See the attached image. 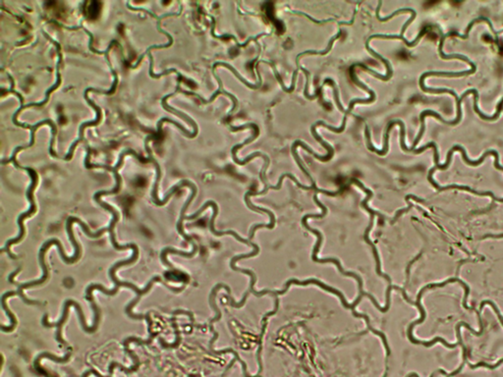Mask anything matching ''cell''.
Returning <instances> with one entry per match:
<instances>
[{"instance_id": "1", "label": "cell", "mask_w": 503, "mask_h": 377, "mask_svg": "<svg viewBox=\"0 0 503 377\" xmlns=\"http://www.w3.org/2000/svg\"><path fill=\"white\" fill-rule=\"evenodd\" d=\"M110 243L112 244L113 248L115 250H118V251H123V250H127V249H132L133 250V255L132 257L129 259V260H126V261H121L116 262L112 267H110L109 269V277L110 279L115 283V287L117 288H120V287H125V288H129L131 290L134 291L137 295H140V296H144L146 295L147 293H148L151 287L153 286L154 282H160L162 283L163 285H165L166 288H168L169 290L172 291V292H175V293H178V292H182L183 289L182 288H173V287H170L169 285H167L165 282H163L161 280V278L159 276H154L151 278V280L148 282V284L146 285V287L144 289H140L138 288L136 285H134L133 283H130V282H124V281H120L119 279L116 278V275H115V272L116 270L119 269L120 267L122 266H125V265H130L134 262H136V261L138 260L139 258V249L137 247L136 244L134 243H130V244H126V245H120L117 242H116V239H115V234L114 232L110 233Z\"/></svg>"}, {"instance_id": "2", "label": "cell", "mask_w": 503, "mask_h": 377, "mask_svg": "<svg viewBox=\"0 0 503 377\" xmlns=\"http://www.w3.org/2000/svg\"><path fill=\"white\" fill-rule=\"evenodd\" d=\"M13 163H14V166H15L16 168L23 169V170H26L27 172H29V175H30V178H31V183H30V187H29V189H28V191H27V199H28V201H29V203H30V208H29L26 212L22 213V214L18 217V225H19V228H20L19 235H18L16 238H14V239H11V240L7 241V242H6V244H5V247L1 249V253H7V254H8V256H9L12 260H18V257H17L16 255L12 254V252L10 251V247H11V246H13V245L19 244V243H20V242L24 239V237H25V235H26V230H25V226H24V220H25L26 218H29V217H30L31 215H33V214H34V212L36 211V204L34 203V200H33V195H32V194H33V191H34V189H35V187H36V185H37V180H38V179H37V174L35 173V171H34L33 169H31L30 167H24V166L19 165V164H18V162H17L16 160H14V161H13Z\"/></svg>"}, {"instance_id": "3", "label": "cell", "mask_w": 503, "mask_h": 377, "mask_svg": "<svg viewBox=\"0 0 503 377\" xmlns=\"http://www.w3.org/2000/svg\"><path fill=\"white\" fill-rule=\"evenodd\" d=\"M108 66L114 76V82H113V85H112V88L109 89V90H102V89H97V88H94V87H88L86 90H85V93H84V97L85 99L87 100V102L89 103V105L95 110L96 112V119L95 121H89V122H86V123H83L81 126H80V129H79V139L73 143V145H71L70 147V150L69 152L67 153V155L64 157L65 160H70L73 156V153H74V150H75V147L76 145H78L79 143H81L83 140H84V129L87 128V127H90V126H96L99 122H100V119H101V109L93 102L91 101L88 96V93L89 91H94V92H97V93H103V94H112L114 91H115V88L117 87V84H118V77H117V74L116 72L112 69L111 67V64L110 62H108Z\"/></svg>"}, {"instance_id": "4", "label": "cell", "mask_w": 503, "mask_h": 377, "mask_svg": "<svg viewBox=\"0 0 503 377\" xmlns=\"http://www.w3.org/2000/svg\"><path fill=\"white\" fill-rule=\"evenodd\" d=\"M454 151H460V152L462 153L463 160H464V161H465L468 165H470V166H474V167L481 165V164L485 161V159H486L488 156H490V155H494V156H495V167H496L497 169H499V170H502V171H503V166H502V165L500 164V155H499V152H498V151H496V150H494V149L487 150V151H486V152L482 155V157H481L480 159H477V160H474V161H472V160H470V159H469V157L467 156V152H466V149H465L464 147H462V146H460V145H453V146L450 148V150L448 151V153H447V157H446V160H445L444 164H443V165H440V164H439V165H435V167H433V168L429 171V175H428V180H429V182H431V181L433 180V175H434L436 170H438V169H440V170H445V169H447V168L449 167V165H450V163H451V159H452V155H453V152H454Z\"/></svg>"}, {"instance_id": "5", "label": "cell", "mask_w": 503, "mask_h": 377, "mask_svg": "<svg viewBox=\"0 0 503 377\" xmlns=\"http://www.w3.org/2000/svg\"><path fill=\"white\" fill-rule=\"evenodd\" d=\"M429 289H430V285H427V286H425L422 290L420 291V293L418 294V298H417L416 306H417V308L419 309V311H420V313H421V319L416 320V321H414V322H413V323L409 326V329H408V337H409V340H410L413 344H417V345H423V346H425V347H427V348H430V347L434 346V345H435V344H437L438 342H442L446 348H456V347L458 346V343H455V344H449V343H447V342L444 340V338H442V337H436V338H435L434 340H432V341L425 342V341L416 340L414 338V336H413V334H412V331H413V328H414L415 326H416V325H418V324H421L422 322H424V321H425V319H426V317H427V315H426V311L424 310V308L422 307V304H421V298H422L423 294H424L426 291L429 290Z\"/></svg>"}, {"instance_id": "6", "label": "cell", "mask_w": 503, "mask_h": 377, "mask_svg": "<svg viewBox=\"0 0 503 377\" xmlns=\"http://www.w3.org/2000/svg\"><path fill=\"white\" fill-rule=\"evenodd\" d=\"M229 128H230V130H231L232 132L241 131V130H244V129H247V128H252V129H254V133H253L252 137H250L249 139H247V140H246L245 142H243L242 144H238V145H234V146H233V148H232V150H231V153H232V157H233V160H234V162H235V163H237L238 165H245V164H247L248 162H250L252 159H254V158H256V157H260V156H261V157H263L265 160H266V158L267 159V155H265L264 153H262V152H260V151H257V152H254V153L250 154V155H249L248 157H246L244 160H240V159H238V158H237L236 152L238 150H239V149H241L243 146H245L246 145H249L251 142L255 141V140L259 137L260 130H259V127H258L256 124H254V123H250V124H246V125H242V126H238V127L230 126Z\"/></svg>"}, {"instance_id": "7", "label": "cell", "mask_w": 503, "mask_h": 377, "mask_svg": "<svg viewBox=\"0 0 503 377\" xmlns=\"http://www.w3.org/2000/svg\"><path fill=\"white\" fill-rule=\"evenodd\" d=\"M475 72H476V69H471L469 71H463V72H438V71L426 72V73H424L421 76L419 84H420V87L422 88V90L425 91V92H431V93H449V94H451V95H453L455 97L456 102H457L459 100V97L456 94V92H454L453 90L448 89V88H432V87H426V85H425L426 78L430 77V76H438V77H462V76L471 75V74H474Z\"/></svg>"}, {"instance_id": "8", "label": "cell", "mask_w": 503, "mask_h": 377, "mask_svg": "<svg viewBox=\"0 0 503 377\" xmlns=\"http://www.w3.org/2000/svg\"><path fill=\"white\" fill-rule=\"evenodd\" d=\"M208 206H211V207L213 208V214H212L211 219H210L209 229H210V231H211V233H212L214 236L221 237V236H225V235H232L234 238H236L237 240H238V241H240L241 243H245V244H247V245H251V246H253V243H250V241H249V240H245V239L241 238V237H240L237 233L234 232V231H232V230H228V231H216V230H215V228H214V221H215V218H216V216H217V214H218V207H217L216 203H214V202H212V201L207 202V203H205V204H204V205H203V206H202V207H201V208H200L197 212H195L193 215H190V216H185V219H187V220H194V219H196L197 217H199V216H200V214H201L202 212H204V210H206V209H207Z\"/></svg>"}, {"instance_id": "9", "label": "cell", "mask_w": 503, "mask_h": 377, "mask_svg": "<svg viewBox=\"0 0 503 377\" xmlns=\"http://www.w3.org/2000/svg\"><path fill=\"white\" fill-rule=\"evenodd\" d=\"M89 303L91 304V307H92V310L94 312V321H93V325L91 327H88L87 324H86V320H85V316H84V313H83V310L81 308V306L75 302L74 300H67L66 303L69 304L71 307H74L76 309V311L78 312V315H79V319H80V322H81V326L83 328V330L87 333H94L96 330H97V327H98V324H99V320H100V312H99V309L97 308L92 296L90 297H88L86 298Z\"/></svg>"}, {"instance_id": "10", "label": "cell", "mask_w": 503, "mask_h": 377, "mask_svg": "<svg viewBox=\"0 0 503 377\" xmlns=\"http://www.w3.org/2000/svg\"><path fill=\"white\" fill-rule=\"evenodd\" d=\"M293 283H294V284H298V285H307V284H310V283L317 284V285L321 286V287H322L323 289H325V290L329 291V292H331V293L336 294V295L340 298V301L342 302L343 306H344L346 309H351L352 311H355V307L357 306V304L361 301V299H362V297H363V295H360V296H359V298L356 300L355 302H354L352 305H349V304L346 302V300H345L344 296H343V295H342L339 291H337L336 289H333V288H331V287H328V286L325 285L324 283H322L321 281H318V280H316V279H308V280L303 281V282H302V281H299V280H297V279H291V280H289V281L285 284V288H284V290L280 291V292H277V294H278V295H282V294H284L286 291L289 289L290 285H291V284H293Z\"/></svg>"}, {"instance_id": "11", "label": "cell", "mask_w": 503, "mask_h": 377, "mask_svg": "<svg viewBox=\"0 0 503 377\" xmlns=\"http://www.w3.org/2000/svg\"><path fill=\"white\" fill-rule=\"evenodd\" d=\"M44 124H48V125H49V126L51 127V132H52V137H51V141H50V146H49V152H50V154H51L52 156H54L55 158H58L57 154H56V153H55V152L53 151V144H54V139H55V135H56V127H55V125H54V124L52 123V121H50V120H43V121H41V122H38V123H36L35 125H33V128L31 129V134H30V144H29V145H21V146H18V147H16V148H15V150L13 151V154H12V156H11V157H10V158H9L8 160H6V161H3V163H9V162H13V161L15 160V157H16V154H17V153H18V152H19L20 150H22V149H26V148H29V147H30V146H32V145H33V144H34V133H35V131L37 130V128H39L40 126H42V125H44Z\"/></svg>"}, {"instance_id": "12", "label": "cell", "mask_w": 503, "mask_h": 377, "mask_svg": "<svg viewBox=\"0 0 503 377\" xmlns=\"http://www.w3.org/2000/svg\"><path fill=\"white\" fill-rule=\"evenodd\" d=\"M299 145H300V146H302V147H303L306 151H308V152H309L310 154H312L314 157H316L317 159H319V160H321V161H323V162H326V161L330 160V159H331V157H332V155H329V154H327V155H320V154L316 153V152H315L312 148H310L308 145H306V144H305L304 142H302V141H296V142L292 145V148H291V150H292V154H293V157H294V159H295V161H296L298 166L300 167L301 171H302L304 174L306 175V176H307V177L311 180L312 185H314V184H316V183H315V181L313 180V178H312L311 174H310V173L306 170V168L304 167V164H303V162L301 161V159H300V157H299V154H298V152H297V147H298Z\"/></svg>"}, {"instance_id": "13", "label": "cell", "mask_w": 503, "mask_h": 377, "mask_svg": "<svg viewBox=\"0 0 503 377\" xmlns=\"http://www.w3.org/2000/svg\"><path fill=\"white\" fill-rule=\"evenodd\" d=\"M355 67H359V63L353 64V65L350 67V76H351V79L353 80V82L355 83L356 85L360 86V87H362L363 89H365L366 91H368V92L370 93V95H371V96H370V98H368V99H358V98H357V99H353V100H351V101H350V104H349V107H348V109H347V113H348V114H349V113L353 110V108H354L355 104H368V103L374 102V101L376 100V92H375L374 90H372L370 87H367L364 83H362L361 81H359V80H358V78L356 77L355 71H354V68H355Z\"/></svg>"}, {"instance_id": "14", "label": "cell", "mask_w": 503, "mask_h": 377, "mask_svg": "<svg viewBox=\"0 0 503 377\" xmlns=\"http://www.w3.org/2000/svg\"><path fill=\"white\" fill-rule=\"evenodd\" d=\"M179 90H180V82L178 81L176 89H175L172 93H169V94L165 95V96L162 98L161 104H162V107H163L166 111H168V112H170V113H172V114H175V115H177V116L182 117V118H183L186 122L190 123V124L194 127V132H193V134H192V139H193V138H195V137L198 135V125H197V123H196V122H195V121H194L191 117H189L188 115H186V114H184V113H182V112L178 111V110H176L175 108H173V107L169 106V105L166 103V100H167L169 97H171V96H173L174 94H176Z\"/></svg>"}, {"instance_id": "15", "label": "cell", "mask_w": 503, "mask_h": 377, "mask_svg": "<svg viewBox=\"0 0 503 377\" xmlns=\"http://www.w3.org/2000/svg\"><path fill=\"white\" fill-rule=\"evenodd\" d=\"M12 296H20V294H19L18 291H8L5 294H3L2 297H1V306H2V309L6 313V315L8 316V318L10 319V322H11V325L9 327L1 325V330L3 332H12L15 329V327L17 326V319L14 316V314L9 310V308H8V306L6 304V300L8 298L12 297Z\"/></svg>"}, {"instance_id": "16", "label": "cell", "mask_w": 503, "mask_h": 377, "mask_svg": "<svg viewBox=\"0 0 503 377\" xmlns=\"http://www.w3.org/2000/svg\"><path fill=\"white\" fill-rule=\"evenodd\" d=\"M438 191L440 192H443V191H446V190H460V191H467L469 193H472L474 195H477V196H480V197H485V196H489L493 199V201L495 202H500V203H503V199H500L498 197H496L492 192H478L476 190H474L472 188L468 187V186H460V185H449V186H444V187H441V186H437L436 188Z\"/></svg>"}, {"instance_id": "17", "label": "cell", "mask_w": 503, "mask_h": 377, "mask_svg": "<svg viewBox=\"0 0 503 377\" xmlns=\"http://www.w3.org/2000/svg\"><path fill=\"white\" fill-rule=\"evenodd\" d=\"M218 66H223V67H225V68L229 69V70H230V71H231V72H232V73L236 76L237 78H238V79H239V80H240V81H241V82H242V83H243L246 87H248L249 88H252V89H258V88H260V87H262V76H261V73H260V71H259V70H257V74H258V78H259V83H258L257 85H254V84L249 83L247 80H245V79H244V78H243V77H242V76L238 73V71H237L236 69H235L234 67H232L231 65H229V64H227V63H224V62H216V63H214V64H213V66H212V74H213V73H215V68H216V67H218Z\"/></svg>"}, {"instance_id": "18", "label": "cell", "mask_w": 503, "mask_h": 377, "mask_svg": "<svg viewBox=\"0 0 503 377\" xmlns=\"http://www.w3.org/2000/svg\"><path fill=\"white\" fill-rule=\"evenodd\" d=\"M197 250H198V249H193V251H192L191 253H187V252L179 251V250L172 249V248H166V249H164V250L161 252V254H160V260H161V262H162L164 265H166V266H168L170 269H172V270L176 271V270L174 269V266H173V265H172L169 261H167V255H168V254H172V255H177V256L183 257V258H193V257L196 255Z\"/></svg>"}, {"instance_id": "19", "label": "cell", "mask_w": 503, "mask_h": 377, "mask_svg": "<svg viewBox=\"0 0 503 377\" xmlns=\"http://www.w3.org/2000/svg\"><path fill=\"white\" fill-rule=\"evenodd\" d=\"M427 31H428V28L422 29V30L420 31V33L418 34V36L416 37V39H415L414 41H412V42L408 41V40H407L404 36H401L400 34H399V35H395V34H389V35H388V34H373V35H371L368 39H370V40H372L373 38H382V39H401L403 42H405V44H406L408 47H414L415 45H416V44L420 41V39L423 37V35L427 33Z\"/></svg>"}, {"instance_id": "20", "label": "cell", "mask_w": 503, "mask_h": 377, "mask_svg": "<svg viewBox=\"0 0 503 377\" xmlns=\"http://www.w3.org/2000/svg\"><path fill=\"white\" fill-rule=\"evenodd\" d=\"M255 194H256V192H255V191H253V190H252V191H250V192H248V193L246 194V196H245V202H246V204H247V206H248L250 209H252V210L258 211V212H260V213H267V214H268V216H269V218H270V223H269V224H265V228L272 229V228L274 227V224H275V217H274V214H273L270 210H268V209L263 208V207H259V206H255V205H253V204H252V203L250 202V196H251V195H253V196H254Z\"/></svg>"}, {"instance_id": "21", "label": "cell", "mask_w": 503, "mask_h": 377, "mask_svg": "<svg viewBox=\"0 0 503 377\" xmlns=\"http://www.w3.org/2000/svg\"><path fill=\"white\" fill-rule=\"evenodd\" d=\"M341 33H342V30H341V29H339V31H338V32H337V33H336L333 37H331V39L329 40L328 45H327V48L325 49V50H323V51H317V50H306V51L301 52L300 54H298L296 57L297 70H299V69H300V67H301V66H300V64H299V60H300L301 57H303L304 55H307V54H310V55H326V54H327V53L331 50L332 45H333V42H334L336 39H338V38L340 37Z\"/></svg>"}, {"instance_id": "22", "label": "cell", "mask_w": 503, "mask_h": 377, "mask_svg": "<svg viewBox=\"0 0 503 377\" xmlns=\"http://www.w3.org/2000/svg\"><path fill=\"white\" fill-rule=\"evenodd\" d=\"M157 29H158V31H160L161 33L165 34V35H166V36H167V37L169 38V41H168V42H167L166 44H160V45H151V46H149L148 49H147V51H146V52H145V53H144L143 55H141V56L139 57V59H138V61H137V63H136L135 65H133V66H132L133 68H137V67L139 66V64L141 63V60L144 58V56H145V55H148V52H149V51H150L151 49H161V48H166V47H169V46H171V45H172V43H173V37H172V36H171V35H170V34H169V33H168L167 31H165L164 29H161V27H160V21H157Z\"/></svg>"}, {"instance_id": "23", "label": "cell", "mask_w": 503, "mask_h": 377, "mask_svg": "<svg viewBox=\"0 0 503 377\" xmlns=\"http://www.w3.org/2000/svg\"><path fill=\"white\" fill-rule=\"evenodd\" d=\"M183 92H184V93H186V94H192V95H196V96H198V97H199V98H200V99H201V100L203 101V103H206V104H207V103H210V102H212V101H213V100H214V99H215V98H216V97H217V96H218V95H219L220 93H222V94H225V95L229 96V97H230V99H231V100L233 101V107H232L231 111L229 112V114H231V113H232V112H233V111L235 110V108H236L237 107V104H238V100H237L236 97H235V96H234L233 94H231L230 92L226 91V90H220V89H217V90H216V91H215V92H214V93L212 94V96H211V97H210V98H209L208 100H205V99H204V98H203L202 96H200L199 94H197V93H194V92H189V91H183Z\"/></svg>"}, {"instance_id": "24", "label": "cell", "mask_w": 503, "mask_h": 377, "mask_svg": "<svg viewBox=\"0 0 503 377\" xmlns=\"http://www.w3.org/2000/svg\"><path fill=\"white\" fill-rule=\"evenodd\" d=\"M483 21H485V22H487V23H488V25L490 26V28L492 29V31L494 32V34H496V41H497V44L499 45V37H498V35H499V31H496V30H495L494 27H493L492 22H491L488 18H486V17H479V18H477V19H475L474 21H472V22L468 25V27H467V29H466V31H465V34H464V35H462V34H460V33H457V32H455V33H453V34H454V35H456V36H459V37H461V38H463V39H467V38L469 37L470 30H471V29L473 28L474 25H475L476 23H478V22H483Z\"/></svg>"}, {"instance_id": "25", "label": "cell", "mask_w": 503, "mask_h": 377, "mask_svg": "<svg viewBox=\"0 0 503 377\" xmlns=\"http://www.w3.org/2000/svg\"><path fill=\"white\" fill-rule=\"evenodd\" d=\"M352 183H354V184H356L357 186H359V187H360V188H361V189H362L365 193H367V194H368L367 198H366V199L362 202V206H363V207H364V208H365V209H366V210H367V211H368L371 215H378V216H380L381 218H384V216H383L381 213H379L378 211H375V210L371 209V208L368 206V204H367L368 202L372 199V197L374 196L373 192H372L371 190H369L368 188H366V187H365V186H364V185H363V184H362L359 180H357V179H353V180H352Z\"/></svg>"}, {"instance_id": "26", "label": "cell", "mask_w": 503, "mask_h": 377, "mask_svg": "<svg viewBox=\"0 0 503 377\" xmlns=\"http://www.w3.org/2000/svg\"><path fill=\"white\" fill-rule=\"evenodd\" d=\"M382 5H383V2H382V1H379L378 7H377V12H376V15H377L378 20H379L380 22H383V23H385V22H387V21L391 20L393 17H395L396 15H399V14H401V13H407V12H410L411 14H413V13L416 12L415 10L411 9V8H401V9H398V10L394 11L391 15H389V16H387V17H385V18H382V17H381V15H380V11H381Z\"/></svg>"}, {"instance_id": "27", "label": "cell", "mask_w": 503, "mask_h": 377, "mask_svg": "<svg viewBox=\"0 0 503 377\" xmlns=\"http://www.w3.org/2000/svg\"><path fill=\"white\" fill-rule=\"evenodd\" d=\"M286 177H287V178H289V179H291V180H292V181L296 184L297 186H298L300 189H303V190H312V189H314V187H313V186H311V187H307V186L302 185V184H301V183L297 180L296 178H295L293 175L291 174V173H285V174L281 175V176H280L279 181H278V183H277V185H276V186H268V190H280V189H281V186H282L283 179H284V178H286Z\"/></svg>"}, {"instance_id": "28", "label": "cell", "mask_w": 503, "mask_h": 377, "mask_svg": "<svg viewBox=\"0 0 503 377\" xmlns=\"http://www.w3.org/2000/svg\"><path fill=\"white\" fill-rule=\"evenodd\" d=\"M370 41H371L370 39H367V41H366V48H367V50H368V51H369L372 55H374V57H376V58L381 60L383 63H385V67H386V72H387V73H386V76H387V77H389V78H391V77H392V73H393V71H392V68H391V65H390L389 61H388V60H386L385 58H384L382 55H380V54H379L378 52H376L374 49H372V48L370 47Z\"/></svg>"}, {"instance_id": "29", "label": "cell", "mask_w": 503, "mask_h": 377, "mask_svg": "<svg viewBox=\"0 0 503 377\" xmlns=\"http://www.w3.org/2000/svg\"><path fill=\"white\" fill-rule=\"evenodd\" d=\"M148 59H149V76H150L151 78L158 79V78L162 77L163 75H167V74H170V73H173V72H174V73H176V74H177L178 77H179V80H178L179 82H181V81L184 79V78L181 76V74L178 72L177 70H175V69H169V70L163 71V72H162V73H160V74H156V75H155V74L153 73V70H152V67H153V58H152V55L150 54V52H149V54H148Z\"/></svg>"}, {"instance_id": "30", "label": "cell", "mask_w": 503, "mask_h": 377, "mask_svg": "<svg viewBox=\"0 0 503 377\" xmlns=\"http://www.w3.org/2000/svg\"><path fill=\"white\" fill-rule=\"evenodd\" d=\"M326 84H329V85H331V87L333 88V92H334V99H335V102H336V104H337V107L339 108V110H340L342 113H345V114L347 115V114H348V113H347V110H345V109H344V107L342 106V104H341V102H340L338 89H337V87H336L335 83L333 82V80H331V79H326V80L324 81V83H323L322 87H320V89H321V90L323 89V87H324V86H325Z\"/></svg>"}, {"instance_id": "31", "label": "cell", "mask_w": 503, "mask_h": 377, "mask_svg": "<svg viewBox=\"0 0 503 377\" xmlns=\"http://www.w3.org/2000/svg\"><path fill=\"white\" fill-rule=\"evenodd\" d=\"M164 122H168V123H171V124L175 125L177 128H179V129L182 131V133H183V134H185V136H186V137H188V138L192 139V135H191V133H190L189 131H187V130L183 127V126H181V125H180L179 123H177L176 121H173V120L168 119V118H162V119H160V120L158 121V123H157V132H158V134H160V133H161V125H162Z\"/></svg>"}, {"instance_id": "32", "label": "cell", "mask_w": 503, "mask_h": 377, "mask_svg": "<svg viewBox=\"0 0 503 377\" xmlns=\"http://www.w3.org/2000/svg\"><path fill=\"white\" fill-rule=\"evenodd\" d=\"M486 305H490V306L494 309V311L496 312V314H497V315H498V317H499V319H500L501 323H502L503 325V316H502V314H501V312H500L499 308H498V307H497V306H496V305H495L492 301H483V302L481 303V306H480V314H482V311H483V309L485 308V306H486Z\"/></svg>"}, {"instance_id": "33", "label": "cell", "mask_w": 503, "mask_h": 377, "mask_svg": "<svg viewBox=\"0 0 503 377\" xmlns=\"http://www.w3.org/2000/svg\"><path fill=\"white\" fill-rule=\"evenodd\" d=\"M502 364H503V359H502V360H500V362H499L498 364L494 365V366H492V365H489V364H487V363H479V364H477V365H475V366H473L472 364L468 363L469 367H470V368H471L472 370H476V369H478V368H480V367H485V368H488V369H490V370H495V369L499 368V367H500V366H501Z\"/></svg>"}, {"instance_id": "34", "label": "cell", "mask_w": 503, "mask_h": 377, "mask_svg": "<svg viewBox=\"0 0 503 377\" xmlns=\"http://www.w3.org/2000/svg\"><path fill=\"white\" fill-rule=\"evenodd\" d=\"M123 152H126V154H132L134 155L135 157H137L139 160H142L141 157L134 151V150H131V149H128V150H124ZM89 153H90V150H88V155H87V158H86V167L87 168H95V164H89Z\"/></svg>"}, {"instance_id": "35", "label": "cell", "mask_w": 503, "mask_h": 377, "mask_svg": "<svg viewBox=\"0 0 503 377\" xmlns=\"http://www.w3.org/2000/svg\"><path fill=\"white\" fill-rule=\"evenodd\" d=\"M407 203H408V204H409V205H408V206H407L406 208H403V209H400V210H398V211H397V213L395 214L394 218H393V219H392V221H391V224L395 223V222H396V220H397V219H398V218H399V217H400V216H401V215H402L403 213H406V212H408V211H409V210H410V209H411V208L413 207V204H412V203H409V201H408Z\"/></svg>"}, {"instance_id": "36", "label": "cell", "mask_w": 503, "mask_h": 377, "mask_svg": "<svg viewBox=\"0 0 503 377\" xmlns=\"http://www.w3.org/2000/svg\"><path fill=\"white\" fill-rule=\"evenodd\" d=\"M293 13H295V14H299V15H303V16H305L306 18H308L310 21H312V22H314V23H316V24H319V25H323V24H326V23H329V22H333V21H334V19H328V20H326V21H317L316 19L312 18L311 16H309V15H307V14H305V13H302V12H293Z\"/></svg>"}, {"instance_id": "37", "label": "cell", "mask_w": 503, "mask_h": 377, "mask_svg": "<svg viewBox=\"0 0 503 377\" xmlns=\"http://www.w3.org/2000/svg\"><path fill=\"white\" fill-rule=\"evenodd\" d=\"M486 238H497V239H500V238H503V234H500V235H492V234H488V235L484 236L482 239H486Z\"/></svg>"}]
</instances>
